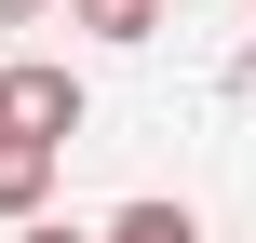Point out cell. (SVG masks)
Listing matches in <instances>:
<instances>
[{"mask_svg":"<svg viewBox=\"0 0 256 243\" xmlns=\"http://www.w3.org/2000/svg\"><path fill=\"white\" fill-rule=\"evenodd\" d=\"M0 135H27V149H68V135H81V81H68L54 54L0 68Z\"/></svg>","mask_w":256,"mask_h":243,"instance_id":"obj_1","label":"cell"},{"mask_svg":"<svg viewBox=\"0 0 256 243\" xmlns=\"http://www.w3.org/2000/svg\"><path fill=\"white\" fill-rule=\"evenodd\" d=\"M40 189H54V149L0 135V216H40Z\"/></svg>","mask_w":256,"mask_h":243,"instance_id":"obj_2","label":"cell"},{"mask_svg":"<svg viewBox=\"0 0 256 243\" xmlns=\"http://www.w3.org/2000/svg\"><path fill=\"white\" fill-rule=\"evenodd\" d=\"M68 27H94V41H148L162 27V0H54Z\"/></svg>","mask_w":256,"mask_h":243,"instance_id":"obj_3","label":"cell"},{"mask_svg":"<svg viewBox=\"0 0 256 243\" xmlns=\"http://www.w3.org/2000/svg\"><path fill=\"white\" fill-rule=\"evenodd\" d=\"M108 243H202V216H189V203H122Z\"/></svg>","mask_w":256,"mask_h":243,"instance_id":"obj_4","label":"cell"},{"mask_svg":"<svg viewBox=\"0 0 256 243\" xmlns=\"http://www.w3.org/2000/svg\"><path fill=\"white\" fill-rule=\"evenodd\" d=\"M27 243H81V230H68V216H27Z\"/></svg>","mask_w":256,"mask_h":243,"instance_id":"obj_5","label":"cell"},{"mask_svg":"<svg viewBox=\"0 0 256 243\" xmlns=\"http://www.w3.org/2000/svg\"><path fill=\"white\" fill-rule=\"evenodd\" d=\"M27 14H54V0H0V27H27Z\"/></svg>","mask_w":256,"mask_h":243,"instance_id":"obj_6","label":"cell"}]
</instances>
